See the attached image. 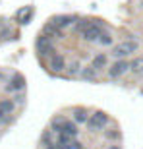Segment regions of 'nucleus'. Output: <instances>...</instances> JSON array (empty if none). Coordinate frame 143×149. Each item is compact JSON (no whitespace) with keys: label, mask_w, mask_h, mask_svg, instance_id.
I'll return each instance as SVG.
<instances>
[{"label":"nucleus","mask_w":143,"mask_h":149,"mask_svg":"<svg viewBox=\"0 0 143 149\" xmlns=\"http://www.w3.org/2000/svg\"><path fill=\"white\" fill-rule=\"evenodd\" d=\"M76 29H77V33L81 35L83 41H89V43H95V41H99L101 35L105 33V31H103V27H101L99 23L87 22V19H81V22L76 25Z\"/></svg>","instance_id":"1"},{"label":"nucleus","mask_w":143,"mask_h":149,"mask_svg":"<svg viewBox=\"0 0 143 149\" xmlns=\"http://www.w3.org/2000/svg\"><path fill=\"white\" fill-rule=\"evenodd\" d=\"M137 49H139V43H137V41H122L120 45H116L114 49H112V52H110V54L114 56L116 60H126V56L132 54V52H135Z\"/></svg>","instance_id":"2"},{"label":"nucleus","mask_w":143,"mask_h":149,"mask_svg":"<svg viewBox=\"0 0 143 149\" xmlns=\"http://www.w3.org/2000/svg\"><path fill=\"white\" fill-rule=\"evenodd\" d=\"M106 124H108V116H106L103 111L93 112V114L89 116V120H87V128L91 130V132H99V130H103Z\"/></svg>","instance_id":"3"},{"label":"nucleus","mask_w":143,"mask_h":149,"mask_svg":"<svg viewBox=\"0 0 143 149\" xmlns=\"http://www.w3.org/2000/svg\"><path fill=\"white\" fill-rule=\"evenodd\" d=\"M128 70H130V62H128V60H116L114 64H110V68L106 70V74H108V77L116 79V77L124 76Z\"/></svg>","instance_id":"4"},{"label":"nucleus","mask_w":143,"mask_h":149,"mask_svg":"<svg viewBox=\"0 0 143 149\" xmlns=\"http://www.w3.org/2000/svg\"><path fill=\"white\" fill-rule=\"evenodd\" d=\"M37 50L41 52V54L44 56H52L54 54V47H52V39L47 37V35H41V37L37 39Z\"/></svg>","instance_id":"5"},{"label":"nucleus","mask_w":143,"mask_h":149,"mask_svg":"<svg viewBox=\"0 0 143 149\" xmlns=\"http://www.w3.org/2000/svg\"><path fill=\"white\" fill-rule=\"evenodd\" d=\"M49 68L52 72H64V70H66V58L62 54H58V52H54V54L49 58Z\"/></svg>","instance_id":"6"},{"label":"nucleus","mask_w":143,"mask_h":149,"mask_svg":"<svg viewBox=\"0 0 143 149\" xmlns=\"http://www.w3.org/2000/svg\"><path fill=\"white\" fill-rule=\"evenodd\" d=\"M25 87V79H23V76L22 74H14L12 76V79H10V85H8V91H19V89H23Z\"/></svg>","instance_id":"7"},{"label":"nucleus","mask_w":143,"mask_h":149,"mask_svg":"<svg viewBox=\"0 0 143 149\" xmlns=\"http://www.w3.org/2000/svg\"><path fill=\"white\" fill-rule=\"evenodd\" d=\"M72 22H74V17H72V16H54L50 23H54L58 29H64V27H68Z\"/></svg>","instance_id":"8"},{"label":"nucleus","mask_w":143,"mask_h":149,"mask_svg":"<svg viewBox=\"0 0 143 149\" xmlns=\"http://www.w3.org/2000/svg\"><path fill=\"white\" fill-rule=\"evenodd\" d=\"M66 124H68V118H64V116H56L54 120H52V124H50V128H52L54 132L62 134V130H64Z\"/></svg>","instance_id":"9"},{"label":"nucleus","mask_w":143,"mask_h":149,"mask_svg":"<svg viewBox=\"0 0 143 149\" xmlns=\"http://www.w3.org/2000/svg\"><path fill=\"white\" fill-rule=\"evenodd\" d=\"M106 66V54H97L93 58V62H91V68H95V70H101V68H105Z\"/></svg>","instance_id":"10"},{"label":"nucleus","mask_w":143,"mask_h":149,"mask_svg":"<svg viewBox=\"0 0 143 149\" xmlns=\"http://www.w3.org/2000/svg\"><path fill=\"white\" fill-rule=\"evenodd\" d=\"M74 120L79 122V124H83V122H87V111L85 109H74Z\"/></svg>","instance_id":"11"},{"label":"nucleus","mask_w":143,"mask_h":149,"mask_svg":"<svg viewBox=\"0 0 143 149\" xmlns=\"http://www.w3.org/2000/svg\"><path fill=\"white\" fill-rule=\"evenodd\" d=\"M44 33L49 35L50 39H52V37H60V29L56 27L54 23H50V22H49V25H44Z\"/></svg>","instance_id":"12"},{"label":"nucleus","mask_w":143,"mask_h":149,"mask_svg":"<svg viewBox=\"0 0 143 149\" xmlns=\"http://www.w3.org/2000/svg\"><path fill=\"white\" fill-rule=\"evenodd\" d=\"M130 70H132L133 74H141V72H143V58H137V60H133L132 64H130Z\"/></svg>","instance_id":"13"},{"label":"nucleus","mask_w":143,"mask_h":149,"mask_svg":"<svg viewBox=\"0 0 143 149\" xmlns=\"http://www.w3.org/2000/svg\"><path fill=\"white\" fill-rule=\"evenodd\" d=\"M0 111L4 112V114H12V111H14V103H12V101H0Z\"/></svg>","instance_id":"14"},{"label":"nucleus","mask_w":143,"mask_h":149,"mask_svg":"<svg viewBox=\"0 0 143 149\" xmlns=\"http://www.w3.org/2000/svg\"><path fill=\"white\" fill-rule=\"evenodd\" d=\"M77 72H81V64H77V62H74V64L70 66V70H68V74H70V76H76Z\"/></svg>","instance_id":"15"},{"label":"nucleus","mask_w":143,"mask_h":149,"mask_svg":"<svg viewBox=\"0 0 143 149\" xmlns=\"http://www.w3.org/2000/svg\"><path fill=\"white\" fill-rule=\"evenodd\" d=\"M99 43H103V45H110V43H112V37H110L108 33H103V35H101V39H99Z\"/></svg>","instance_id":"16"},{"label":"nucleus","mask_w":143,"mask_h":149,"mask_svg":"<svg viewBox=\"0 0 143 149\" xmlns=\"http://www.w3.org/2000/svg\"><path fill=\"white\" fill-rule=\"evenodd\" d=\"M95 72H97L95 68H87V70H83V77H93Z\"/></svg>","instance_id":"17"},{"label":"nucleus","mask_w":143,"mask_h":149,"mask_svg":"<svg viewBox=\"0 0 143 149\" xmlns=\"http://www.w3.org/2000/svg\"><path fill=\"white\" fill-rule=\"evenodd\" d=\"M70 149H83V145H81V143H77V141H74Z\"/></svg>","instance_id":"18"},{"label":"nucleus","mask_w":143,"mask_h":149,"mask_svg":"<svg viewBox=\"0 0 143 149\" xmlns=\"http://www.w3.org/2000/svg\"><path fill=\"white\" fill-rule=\"evenodd\" d=\"M47 149H58V145H52V143L49 141V143H47Z\"/></svg>","instance_id":"19"},{"label":"nucleus","mask_w":143,"mask_h":149,"mask_svg":"<svg viewBox=\"0 0 143 149\" xmlns=\"http://www.w3.org/2000/svg\"><path fill=\"white\" fill-rule=\"evenodd\" d=\"M108 149H122V147H120V145H110Z\"/></svg>","instance_id":"20"},{"label":"nucleus","mask_w":143,"mask_h":149,"mask_svg":"<svg viewBox=\"0 0 143 149\" xmlns=\"http://www.w3.org/2000/svg\"><path fill=\"white\" fill-rule=\"evenodd\" d=\"M2 120H4V112L0 111V122H2Z\"/></svg>","instance_id":"21"},{"label":"nucleus","mask_w":143,"mask_h":149,"mask_svg":"<svg viewBox=\"0 0 143 149\" xmlns=\"http://www.w3.org/2000/svg\"><path fill=\"white\" fill-rule=\"evenodd\" d=\"M0 77H2V76H0Z\"/></svg>","instance_id":"22"}]
</instances>
